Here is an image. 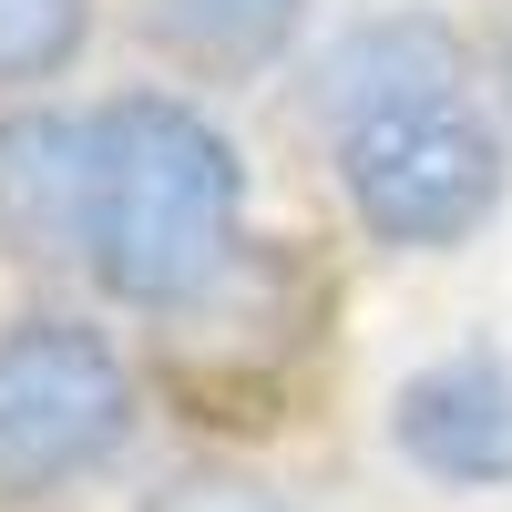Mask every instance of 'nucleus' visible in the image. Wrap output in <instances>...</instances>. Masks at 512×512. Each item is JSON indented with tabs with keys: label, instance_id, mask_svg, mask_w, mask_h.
<instances>
[{
	"label": "nucleus",
	"instance_id": "1",
	"mask_svg": "<svg viewBox=\"0 0 512 512\" xmlns=\"http://www.w3.org/2000/svg\"><path fill=\"white\" fill-rule=\"evenodd\" d=\"M246 256V164L175 93H123L93 113V236L82 267L123 308H195Z\"/></svg>",
	"mask_w": 512,
	"mask_h": 512
},
{
	"label": "nucleus",
	"instance_id": "2",
	"mask_svg": "<svg viewBox=\"0 0 512 512\" xmlns=\"http://www.w3.org/2000/svg\"><path fill=\"white\" fill-rule=\"evenodd\" d=\"M512 154L492 134V113L472 93H431L400 113H369L338 134V185H349V216L400 246V256H441L461 236L492 226Z\"/></svg>",
	"mask_w": 512,
	"mask_h": 512
},
{
	"label": "nucleus",
	"instance_id": "3",
	"mask_svg": "<svg viewBox=\"0 0 512 512\" xmlns=\"http://www.w3.org/2000/svg\"><path fill=\"white\" fill-rule=\"evenodd\" d=\"M134 431V379L103 328H82L62 308L0 328V492L52 502L82 472H103Z\"/></svg>",
	"mask_w": 512,
	"mask_h": 512
},
{
	"label": "nucleus",
	"instance_id": "4",
	"mask_svg": "<svg viewBox=\"0 0 512 512\" xmlns=\"http://www.w3.org/2000/svg\"><path fill=\"white\" fill-rule=\"evenodd\" d=\"M390 441L410 472H431L451 492H502L512 482V359L461 349L431 359L390 390Z\"/></svg>",
	"mask_w": 512,
	"mask_h": 512
},
{
	"label": "nucleus",
	"instance_id": "5",
	"mask_svg": "<svg viewBox=\"0 0 512 512\" xmlns=\"http://www.w3.org/2000/svg\"><path fill=\"white\" fill-rule=\"evenodd\" d=\"M82 236H93V113H0V246L52 267L82 256Z\"/></svg>",
	"mask_w": 512,
	"mask_h": 512
},
{
	"label": "nucleus",
	"instance_id": "6",
	"mask_svg": "<svg viewBox=\"0 0 512 512\" xmlns=\"http://www.w3.org/2000/svg\"><path fill=\"white\" fill-rule=\"evenodd\" d=\"M431 93H461V31L431 21V11H390V21L349 31L318 72L328 134H349L369 113H400V103H431Z\"/></svg>",
	"mask_w": 512,
	"mask_h": 512
},
{
	"label": "nucleus",
	"instance_id": "7",
	"mask_svg": "<svg viewBox=\"0 0 512 512\" xmlns=\"http://www.w3.org/2000/svg\"><path fill=\"white\" fill-rule=\"evenodd\" d=\"M308 0H144V41L185 82H256L287 62Z\"/></svg>",
	"mask_w": 512,
	"mask_h": 512
},
{
	"label": "nucleus",
	"instance_id": "8",
	"mask_svg": "<svg viewBox=\"0 0 512 512\" xmlns=\"http://www.w3.org/2000/svg\"><path fill=\"white\" fill-rule=\"evenodd\" d=\"M93 41V0H0V93L62 82Z\"/></svg>",
	"mask_w": 512,
	"mask_h": 512
},
{
	"label": "nucleus",
	"instance_id": "9",
	"mask_svg": "<svg viewBox=\"0 0 512 512\" xmlns=\"http://www.w3.org/2000/svg\"><path fill=\"white\" fill-rule=\"evenodd\" d=\"M144 512H287V492L246 482V472H175Z\"/></svg>",
	"mask_w": 512,
	"mask_h": 512
},
{
	"label": "nucleus",
	"instance_id": "10",
	"mask_svg": "<svg viewBox=\"0 0 512 512\" xmlns=\"http://www.w3.org/2000/svg\"><path fill=\"white\" fill-rule=\"evenodd\" d=\"M492 82H502V113H512V0H502V31H492Z\"/></svg>",
	"mask_w": 512,
	"mask_h": 512
}]
</instances>
